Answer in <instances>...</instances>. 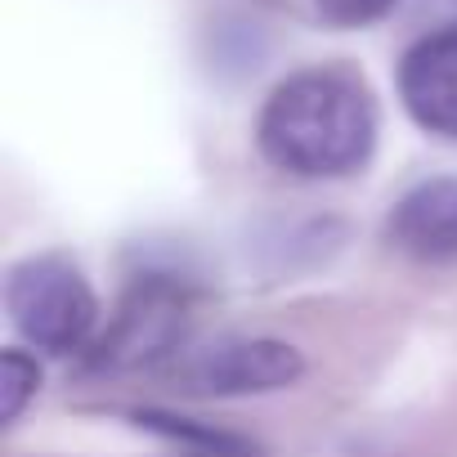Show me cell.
I'll return each mask as SVG.
<instances>
[{
    "label": "cell",
    "instance_id": "6da1fadb",
    "mask_svg": "<svg viewBox=\"0 0 457 457\" xmlns=\"http://www.w3.org/2000/svg\"><path fill=\"white\" fill-rule=\"evenodd\" d=\"M256 144L270 166L296 179H341L377 148V104L345 68H305L274 86L261 108Z\"/></svg>",
    "mask_w": 457,
    "mask_h": 457
},
{
    "label": "cell",
    "instance_id": "7a4b0ae2",
    "mask_svg": "<svg viewBox=\"0 0 457 457\" xmlns=\"http://www.w3.org/2000/svg\"><path fill=\"white\" fill-rule=\"evenodd\" d=\"M5 310L19 337L46 354H72L99 328V301L86 274L63 256L19 261L5 278Z\"/></svg>",
    "mask_w": 457,
    "mask_h": 457
},
{
    "label": "cell",
    "instance_id": "3957f363",
    "mask_svg": "<svg viewBox=\"0 0 457 457\" xmlns=\"http://www.w3.org/2000/svg\"><path fill=\"white\" fill-rule=\"evenodd\" d=\"M305 377V354L278 337H220L188 350L175 363V381L188 395H274Z\"/></svg>",
    "mask_w": 457,
    "mask_h": 457
},
{
    "label": "cell",
    "instance_id": "277c9868",
    "mask_svg": "<svg viewBox=\"0 0 457 457\" xmlns=\"http://www.w3.org/2000/svg\"><path fill=\"white\" fill-rule=\"evenodd\" d=\"M188 328V292L166 274H144L117 305L108 332L95 345L99 368H144L179 350Z\"/></svg>",
    "mask_w": 457,
    "mask_h": 457
},
{
    "label": "cell",
    "instance_id": "5b68a950",
    "mask_svg": "<svg viewBox=\"0 0 457 457\" xmlns=\"http://www.w3.org/2000/svg\"><path fill=\"white\" fill-rule=\"evenodd\" d=\"M399 99L421 130L457 139V28L430 32L403 50Z\"/></svg>",
    "mask_w": 457,
    "mask_h": 457
},
{
    "label": "cell",
    "instance_id": "8992f818",
    "mask_svg": "<svg viewBox=\"0 0 457 457\" xmlns=\"http://www.w3.org/2000/svg\"><path fill=\"white\" fill-rule=\"evenodd\" d=\"M386 238L421 265L457 261V179L444 175L408 188L386 220Z\"/></svg>",
    "mask_w": 457,
    "mask_h": 457
},
{
    "label": "cell",
    "instance_id": "52a82bcc",
    "mask_svg": "<svg viewBox=\"0 0 457 457\" xmlns=\"http://www.w3.org/2000/svg\"><path fill=\"white\" fill-rule=\"evenodd\" d=\"M37 390H41V363L28 350L14 345V350L0 354V421L14 426Z\"/></svg>",
    "mask_w": 457,
    "mask_h": 457
},
{
    "label": "cell",
    "instance_id": "ba28073f",
    "mask_svg": "<svg viewBox=\"0 0 457 457\" xmlns=\"http://www.w3.org/2000/svg\"><path fill=\"white\" fill-rule=\"evenodd\" d=\"M399 0H314V10L332 28H372L381 23Z\"/></svg>",
    "mask_w": 457,
    "mask_h": 457
}]
</instances>
